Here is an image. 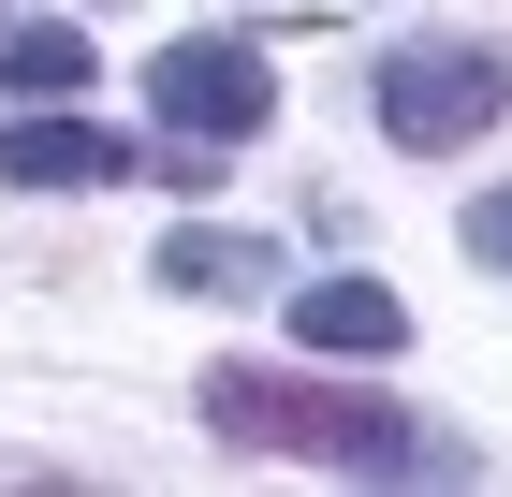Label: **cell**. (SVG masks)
<instances>
[{"instance_id": "obj_1", "label": "cell", "mask_w": 512, "mask_h": 497, "mask_svg": "<svg viewBox=\"0 0 512 497\" xmlns=\"http://www.w3.org/2000/svg\"><path fill=\"white\" fill-rule=\"evenodd\" d=\"M205 424L235 454H308V468H469V439L410 424L395 395H352V381H293V366H205Z\"/></svg>"}, {"instance_id": "obj_2", "label": "cell", "mask_w": 512, "mask_h": 497, "mask_svg": "<svg viewBox=\"0 0 512 497\" xmlns=\"http://www.w3.org/2000/svg\"><path fill=\"white\" fill-rule=\"evenodd\" d=\"M512 117V44H395L381 59V132L395 147H483Z\"/></svg>"}, {"instance_id": "obj_3", "label": "cell", "mask_w": 512, "mask_h": 497, "mask_svg": "<svg viewBox=\"0 0 512 497\" xmlns=\"http://www.w3.org/2000/svg\"><path fill=\"white\" fill-rule=\"evenodd\" d=\"M147 103H161L176 147H249V132L278 117V74H264V44L191 30V44H161V59H147Z\"/></svg>"}, {"instance_id": "obj_4", "label": "cell", "mask_w": 512, "mask_h": 497, "mask_svg": "<svg viewBox=\"0 0 512 497\" xmlns=\"http://www.w3.org/2000/svg\"><path fill=\"white\" fill-rule=\"evenodd\" d=\"M0 176H15V191H118V176H132V147L103 132V117L44 103V117H15V132H0Z\"/></svg>"}, {"instance_id": "obj_5", "label": "cell", "mask_w": 512, "mask_h": 497, "mask_svg": "<svg viewBox=\"0 0 512 497\" xmlns=\"http://www.w3.org/2000/svg\"><path fill=\"white\" fill-rule=\"evenodd\" d=\"M293 337H308V351H352V366H381V351H410V307H395L381 278H308V293H293Z\"/></svg>"}, {"instance_id": "obj_6", "label": "cell", "mask_w": 512, "mask_h": 497, "mask_svg": "<svg viewBox=\"0 0 512 497\" xmlns=\"http://www.w3.org/2000/svg\"><path fill=\"white\" fill-rule=\"evenodd\" d=\"M161 293H278V249L264 234H220V220H176L161 234Z\"/></svg>"}, {"instance_id": "obj_7", "label": "cell", "mask_w": 512, "mask_h": 497, "mask_svg": "<svg viewBox=\"0 0 512 497\" xmlns=\"http://www.w3.org/2000/svg\"><path fill=\"white\" fill-rule=\"evenodd\" d=\"M88 74H103V59H88L74 15H15V30H0V88H15V103H74Z\"/></svg>"}, {"instance_id": "obj_8", "label": "cell", "mask_w": 512, "mask_h": 497, "mask_svg": "<svg viewBox=\"0 0 512 497\" xmlns=\"http://www.w3.org/2000/svg\"><path fill=\"white\" fill-rule=\"evenodd\" d=\"M469 264H498V278H512V191H483V205H469Z\"/></svg>"}]
</instances>
